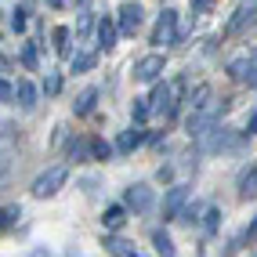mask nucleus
I'll list each match as a JSON object with an SVG mask.
<instances>
[{
    "instance_id": "42",
    "label": "nucleus",
    "mask_w": 257,
    "mask_h": 257,
    "mask_svg": "<svg viewBox=\"0 0 257 257\" xmlns=\"http://www.w3.org/2000/svg\"><path fill=\"white\" fill-rule=\"evenodd\" d=\"M0 19H4V8H0Z\"/></svg>"
},
{
    "instance_id": "39",
    "label": "nucleus",
    "mask_w": 257,
    "mask_h": 257,
    "mask_svg": "<svg viewBox=\"0 0 257 257\" xmlns=\"http://www.w3.org/2000/svg\"><path fill=\"white\" fill-rule=\"evenodd\" d=\"M4 170H8V160H4V152H0V178H4Z\"/></svg>"
},
{
    "instance_id": "36",
    "label": "nucleus",
    "mask_w": 257,
    "mask_h": 257,
    "mask_svg": "<svg viewBox=\"0 0 257 257\" xmlns=\"http://www.w3.org/2000/svg\"><path fill=\"white\" fill-rule=\"evenodd\" d=\"M156 181H167V185H170V181H174V167H170V163H163V167L156 170Z\"/></svg>"
},
{
    "instance_id": "43",
    "label": "nucleus",
    "mask_w": 257,
    "mask_h": 257,
    "mask_svg": "<svg viewBox=\"0 0 257 257\" xmlns=\"http://www.w3.org/2000/svg\"><path fill=\"white\" fill-rule=\"evenodd\" d=\"M138 257H142V253H138Z\"/></svg>"
},
{
    "instance_id": "3",
    "label": "nucleus",
    "mask_w": 257,
    "mask_h": 257,
    "mask_svg": "<svg viewBox=\"0 0 257 257\" xmlns=\"http://www.w3.org/2000/svg\"><path fill=\"white\" fill-rule=\"evenodd\" d=\"M65 181H69V167H65V163H55V167H47V170H40V174L33 178L29 196H33V199H51V196H58L62 188H65Z\"/></svg>"
},
{
    "instance_id": "26",
    "label": "nucleus",
    "mask_w": 257,
    "mask_h": 257,
    "mask_svg": "<svg viewBox=\"0 0 257 257\" xmlns=\"http://www.w3.org/2000/svg\"><path fill=\"white\" fill-rule=\"evenodd\" d=\"M152 250H156V257H178L174 239H170L167 228H152Z\"/></svg>"
},
{
    "instance_id": "9",
    "label": "nucleus",
    "mask_w": 257,
    "mask_h": 257,
    "mask_svg": "<svg viewBox=\"0 0 257 257\" xmlns=\"http://www.w3.org/2000/svg\"><path fill=\"white\" fill-rule=\"evenodd\" d=\"M253 15H257V4L253 0H243L232 15H228V22L221 26V37H243V33L253 29Z\"/></svg>"
},
{
    "instance_id": "35",
    "label": "nucleus",
    "mask_w": 257,
    "mask_h": 257,
    "mask_svg": "<svg viewBox=\"0 0 257 257\" xmlns=\"http://www.w3.org/2000/svg\"><path fill=\"white\" fill-rule=\"evenodd\" d=\"M253 131H257V112L250 109V112H246V123H243V134H239V138H243V142L253 138Z\"/></svg>"
},
{
    "instance_id": "21",
    "label": "nucleus",
    "mask_w": 257,
    "mask_h": 257,
    "mask_svg": "<svg viewBox=\"0 0 257 257\" xmlns=\"http://www.w3.org/2000/svg\"><path fill=\"white\" fill-rule=\"evenodd\" d=\"M127 207H123V203H109V207L105 210H101V228H105V232H119V228H123L127 225Z\"/></svg>"
},
{
    "instance_id": "34",
    "label": "nucleus",
    "mask_w": 257,
    "mask_h": 257,
    "mask_svg": "<svg viewBox=\"0 0 257 257\" xmlns=\"http://www.w3.org/2000/svg\"><path fill=\"white\" fill-rule=\"evenodd\" d=\"M217 8V0H192V11H188V15H192V19H203V15H210Z\"/></svg>"
},
{
    "instance_id": "23",
    "label": "nucleus",
    "mask_w": 257,
    "mask_h": 257,
    "mask_svg": "<svg viewBox=\"0 0 257 257\" xmlns=\"http://www.w3.org/2000/svg\"><path fill=\"white\" fill-rule=\"evenodd\" d=\"M210 98H214V87H210V83H196L192 91L181 94V109H199V105H207Z\"/></svg>"
},
{
    "instance_id": "33",
    "label": "nucleus",
    "mask_w": 257,
    "mask_h": 257,
    "mask_svg": "<svg viewBox=\"0 0 257 257\" xmlns=\"http://www.w3.org/2000/svg\"><path fill=\"white\" fill-rule=\"evenodd\" d=\"M0 105H15V80L0 76Z\"/></svg>"
},
{
    "instance_id": "12",
    "label": "nucleus",
    "mask_w": 257,
    "mask_h": 257,
    "mask_svg": "<svg viewBox=\"0 0 257 257\" xmlns=\"http://www.w3.org/2000/svg\"><path fill=\"white\" fill-rule=\"evenodd\" d=\"M145 127L142 123H131L127 131H119L116 134V142H112V152H116V156H131V152H138L142 145H145Z\"/></svg>"
},
{
    "instance_id": "25",
    "label": "nucleus",
    "mask_w": 257,
    "mask_h": 257,
    "mask_svg": "<svg viewBox=\"0 0 257 257\" xmlns=\"http://www.w3.org/2000/svg\"><path fill=\"white\" fill-rule=\"evenodd\" d=\"M221 221H225V210L221 207H203V214H199V228H203V235H217L221 232Z\"/></svg>"
},
{
    "instance_id": "7",
    "label": "nucleus",
    "mask_w": 257,
    "mask_h": 257,
    "mask_svg": "<svg viewBox=\"0 0 257 257\" xmlns=\"http://www.w3.org/2000/svg\"><path fill=\"white\" fill-rule=\"evenodd\" d=\"M123 207L127 214H149L152 207H156V188H152L149 181H134L123 188Z\"/></svg>"
},
{
    "instance_id": "32",
    "label": "nucleus",
    "mask_w": 257,
    "mask_h": 257,
    "mask_svg": "<svg viewBox=\"0 0 257 257\" xmlns=\"http://www.w3.org/2000/svg\"><path fill=\"white\" fill-rule=\"evenodd\" d=\"M19 217H22V210H19V207H0V235H4L8 228L19 225Z\"/></svg>"
},
{
    "instance_id": "2",
    "label": "nucleus",
    "mask_w": 257,
    "mask_h": 257,
    "mask_svg": "<svg viewBox=\"0 0 257 257\" xmlns=\"http://www.w3.org/2000/svg\"><path fill=\"white\" fill-rule=\"evenodd\" d=\"M232 109V98H210L207 105H199V109H188L185 116V134L188 138H199V134H207L210 127H217L221 119H225V112Z\"/></svg>"
},
{
    "instance_id": "20",
    "label": "nucleus",
    "mask_w": 257,
    "mask_h": 257,
    "mask_svg": "<svg viewBox=\"0 0 257 257\" xmlns=\"http://www.w3.org/2000/svg\"><path fill=\"white\" fill-rule=\"evenodd\" d=\"M19 65L26 73H40V40H22L19 44Z\"/></svg>"
},
{
    "instance_id": "17",
    "label": "nucleus",
    "mask_w": 257,
    "mask_h": 257,
    "mask_svg": "<svg viewBox=\"0 0 257 257\" xmlns=\"http://www.w3.org/2000/svg\"><path fill=\"white\" fill-rule=\"evenodd\" d=\"M253 188H257V163L250 160V163H243V170H239V181H235V196L243 199V203H250V199H253Z\"/></svg>"
},
{
    "instance_id": "13",
    "label": "nucleus",
    "mask_w": 257,
    "mask_h": 257,
    "mask_svg": "<svg viewBox=\"0 0 257 257\" xmlns=\"http://www.w3.org/2000/svg\"><path fill=\"white\" fill-rule=\"evenodd\" d=\"M15 105H19L22 112H37V105H40V87H37L29 76H19V80H15Z\"/></svg>"
},
{
    "instance_id": "30",
    "label": "nucleus",
    "mask_w": 257,
    "mask_h": 257,
    "mask_svg": "<svg viewBox=\"0 0 257 257\" xmlns=\"http://www.w3.org/2000/svg\"><path fill=\"white\" fill-rule=\"evenodd\" d=\"M149 116H152V112H149V98L138 94V98L131 101V123H142V127H145V119H149Z\"/></svg>"
},
{
    "instance_id": "40",
    "label": "nucleus",
    "mask_w": 257,
    "mask_h": 257,
    "mask_svg": "<svg viewBox=\"0 0 257 257\" xmlns=\"http://www.w3.org/2000/svg\"><path fill=\"white\" fill-rule=\"evenodd\" d=\"M33 257H51V253L47 250H33Z\"/></svg>"
},
{
    "instance_id": "14",
    "label": "nucleus",
    "mask_w": 257,
    "mask_h": 257,
    "mask_svg": "<svg viewBox=\"0 0 257 257\" xmlns=\"http://www.w3.org/2000/svg\"><path fill=\"white\" fill-rule=\"evenodd\" d=\"M62 145L69 163H91V134H69Z\"/></svg>"
},
{
    "instance_id": "18",
    "label": "nucleus",
    "mask_w": 257,
    "mask_h": 257,
    "mask_svg": "<svg viewBox=\"0 0 257 257\" xmlns=\"http://www.w3.org/2000/svg\"><path fill=\"white\" fill-rule=\"evenodd\" d=\"M253 235H257V221L250 217L246 225L239 228V235H235V239H228V246H225V253H221V257H235V253H243V250L253 243Z\"/></svg>"
},
{
    "instance_id": "29",
    "label": "nucleus",
    "mask_w": 257,
    "mask_h": 257,
    "mask_svg": "<svg viewBox=\"0 0 257 257\" xmlns=\"http://www.w3.org/2000/svg\"><path fill=\"white\" fill-rule=\"evenodd\" d=\"M62 73H55V69H47V76H44V83H40V94L44 98H58L62 94Z\"/></svg>"
},
{
    "instance_id": "38",
    "label": "nucleus",
    "mask_w": 257,
    "mask_h": 257,
    "mask_svg": "<svg viewBox=\"0 0 257 257\" xmlns=\"http://www.w3.org/2000/svg\"><path fill=\"white\" fill-rule=\"evenodd\" d=\"M69 4H73V8L80 11V8H91V0H69Z\"/></svg>"
},
{
    "instance_id": "28",
    "label": "nucleus",
    "mask_w": 257,
    "mask_h": 257,
    "mask_svg": "<svg viewBox=\"0 0 257 257\" xmlns=\"http://www.w3.org/2000/svg\"><path fill=\"white\" fill-rule=\"evenodd\" d=\"M73 29V37L80 40V37H87V33L94 29V11L91 8H80V15H76V26H69Z\"/></svg>"
},
{
    "instance_id": "37",
    "label": "nucleus",
    "mask_w": 257,
    "mask_h": 257,
    "mask_svg": "<svg viewBox=\"0 0 257 257\" xmlns=\"http://www.w3.org/2000/svg\"><path fill=\"white\" fill-rule=\"evenodd\" d=\"M44 4H47V8H55V11H58V8H65V0H44Z\"/></svg>"
},
{
    "instance_id": "11",
    "label": "nucleus",
    "mask_w": 257,
    "mask_h": 257,
    "mask_svg": "<svg viewBox=\"0 0 257 257\" xmlns=\"http://www.w3.org/2000/svg\"><path fill=\"white\" fill-rule=\"evenodd\" d=\"M253 69H257L253 51H250V55H235V58L225 62V76L232 83H243V87H253Z\"/></svg>"
},
{
    "instance_id": "24",
    "label": "nucleus",
    "mask_w": 257,
    "mask_h": 257,
    "mask_svg": "<svg viewBox=\"0 0 257 257\" xmlns=\"http://www.w3.org/2000/svg\"><path fill=\"white\" fill-rule=\"evenodd\" d=\"M94 65H98V51H87V47H83V51H73V55H69V73H94Z\"/></svg>"
},
{
    "instance_id": "19",
    "label": "nucleus",
    "mask_w": 257,
    "mask_h": 257,
    "mask_svg": "<svg viewBox=\"0 0 257 257\" xmlns=\"http://www.w3.org/2000/svg\"><path fill=\"white\" fill-rule=\"evenodd\" d=\"M98 98H101V91L94 87V83H91V87H83V91L76 94V101H73V116H76V119L91 116V112L98 109Z\"/></svg>"
},
{
    "instance_id": "8",
    "label": "nucleus",
    "mask_w": 257,
    "mask_h": 257,
    "mask_svg": "<svg viewBox=\"0 0 257 257\" xmlns=\"http://www.w3.org/2000/svg\"><path fill=\"white\" fill-rule=\"evenodd\" d=\"M178 26H181V15H178L174 8H163V11L156 15V26H152V33H149V44H152V47H170Z\"/></svg>"
},
{
    "instance_id": "6",
    "label": "nucleus",
    "mask_w": 257,
    "mask_h": 257,
    "mask_svg": "<svg viewBox=\"0 0 257 257\" xmlns=\"http://www.w3.org/2000/svg\"><path fill=\"white\" fill-rule=\"evenodd\" d=\"M192 199V185H185V181H170L167 185V192H163V203H160V214H163V225H170V221H178L181 207Z\"/></svg>"
},
{
    "instance_id": "22",
    "label": "nucleus",
    "mask_w": 257,
    "mask_h": 257,
    "mask_svg": "<svg viewBox=\"0 0 257 257\" xmlns=\"http://www.w3.org/2000/svg\"><path fill=\"white\" fill-rule=\"evenodd\" d=\"M51 47H55L58 58H69L73 55V29L69 26H55L51 29Z\"/></svg>"
},
{
    "instance_id": "10",
    "label": "nucleus",
    "mask_w": 257,
    "mask_h": 257,
    "mask_svg": "<svg viewBox=\"0 0 257 257\" xmlns=\"http://www.w3.org/2000/svg\"><path fill=\"white\" fill-rule=\"evenodd\" d=\"M199 149L203 152H225V149H232V145H239L243 138H235L232 134V127H225V123H217V127H210L207 134H199Z\"/></svg>"
},
{
    "instance_id": "16",
    "label": "nucleus",
    "mask_w": 257,
    "mask_h": 257,
    "mask_svg": "<svg viewBox=\"0 0 257 257\" xmlns=\"http://www.w3.org/2000/svg\"><path fill=\"white\" fill-rule=\"evenodd\" d=\"M94 33H98V51H112L116 40H119L112 15H101V19H94Z\"/></svg>"
},
{
    "instance_id": "5",
    "label": "nucleus",
    "mask_w": 257,
    "mask_h": 257,
    "mask_svg": "<svg viewBox=\"0 0 257 257\" xmlns=\"http://www.w3.org/2000/svg\"><path fill=\"white\" fill-rule=\"evenodd\" d=\"M112 22H116V33H119V37H138L142 26H145V8L138 4V0H123V4L116 8Z\"/></svg>"
},
{
    "instance_id": "27",
    "label": "nucleus",
    "mask_w": 257,
    "mask_h": 257,
    "mask_svg": "<svg viewBox=\"0 0 257 257\" xmlns=\"http://www.w3.org/2000/svg\"><path fill=\"white\" fill-rule=\"evenodd\" d=\"M109 160H116L112 142H105V138H98V134H91V163H109Z\"/></svg>"
},
{
    "instance_id": "1",
    "label": "nucleus",
    "mask_w": 257,
    "mask_h": 257,
    "mask_svg": "<svg viewBox=\"0 0 257 257\" xmlns=\"http://www.w3.org/2000/svg\"><path fill=\"white\" fill-rule=\"evenodd\" d=\"M185 87H188L185 76L156 80V83H152V94H145V98H149V112L160 116L163 123H170V119L181 112V94H185Z\"/></svg>"
},
{
    "instance_id": "31",
    "label": "nucleus",
    "mask_w": 257,
    "mask_h": 257,
    "mask_svg": "<svg viewBox=\"0 0 257 257\" xmlns=\"http://www.w3.org/2000/svg\"><path fill=\"white\" fill-rule=\"evenodd\" d=\"M8 22H11V29H15V33H26V29H29V8H26V4H19V8L11 11V19H8Z\"/></svg>"
},
{
    "instance_id": "15",
    "label": "nucleus",
    "mask_w": 257,
    "mask_h": 257,
    "mask_svg": "<svg viewBox=\"0 0 257 257\" xmlns=\"http://www.w3.org/2000/svg\"><path fill=\"white\" fill-rule=\"evenodd\" d=\"M101 246H105L109 257H138V246H134L127 235H119V232H105L101 235Z\"/></svg>"
},
{
    "instance_id": "41",
    "label": "nucleus",
    "mask_w": 257,
    "mask_h": 257,
    "mask_svg": "<svg viewBox=\"0 0 257 257\" xmlns=\"http://www.w3.org/2000/svg\"><path fill=\"white\" fill-rule=\"evenodd\" d=\"M4 145H8V142H4V138H0V152H4Z\"/></svg>"
},
{
    "instance_id": "4",
    "label": "nucleus",
    "mask_w": 257,
    "mask_h": 257,
    "mask_svg": "<svg viewBox=\"0 0 257 257\" xmlns=\"http://www.w3.org/2000/svg\"><path fill=\"white\" fill-rule=\"evenodd\" d=\"M163 73H167V55L163 51H149V55L134 58V65H131V80L142 83V87H152L156 80H163Z\"/></svg>"
}]
</instances>
